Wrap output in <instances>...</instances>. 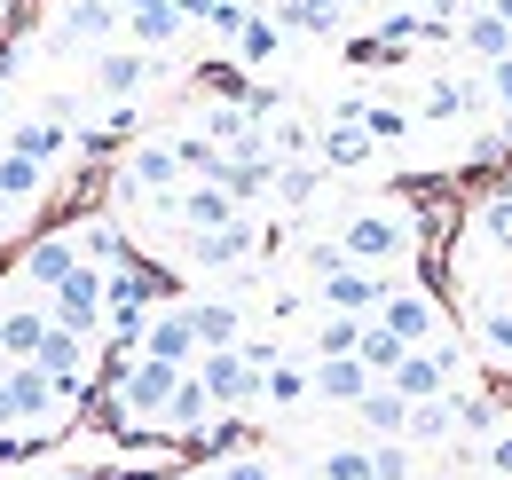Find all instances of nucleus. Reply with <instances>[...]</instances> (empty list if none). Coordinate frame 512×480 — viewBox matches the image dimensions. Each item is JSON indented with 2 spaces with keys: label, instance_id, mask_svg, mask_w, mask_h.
<instances>
[{
  "label": "nucleus",
  "instance_id": "nucleus-1",
  "mask_svg": "<svg viewBox=\"0 0 512 480\" xmlns=\"http://www.w3.org/2000/svg\"><path fill=\"white\" fill-rule=\"evenodd\" d=\"M339 252L355 260V268H394L402 252H410V213H394V205H363V213H347V229H339Z\"/></svg>",
  "mask_w": 512,
  "mask_h": 480
},
{
  "label": "nucleus",
  "instance_id": "nucleus-2",
  "mask_svg": "<svg viewBox=\"0 0 512 480\" xmlns=\"http://www.w3.org/2000/svg\"><path fill=\"white\" fill-rule=\"evenodd\" d=\"M190 378L213 394V410H221V418H237L245 402H260V370L245 362V347H205V355L190 362Z\"/></svg>",
  "mask_w": 512,
  "mask_h": 480
},
{
  "label": "nucleus",
  "instance_id": "nucleus-3",
  "mask_svg": "<svg viewBox=\"0 0 512 480\" xmlns=\"http://www.w3.org/2000/svg\"><path fill=\"white\" fill-rule=\"evenodd\" d=\"M111 32H127L119 0H64L56 24H48V48H64V56H87V48H95V56H103Z\"/></svg>",
  "mask_w": 512,
  "mask_h": 480
},
{
  "label": "nucleus",
  "instance_id": "nucleus-4",
  "mask_svg": "<svg viewBox=\"0 0 512 480\" xmlns=\"http://www.w3.org/2000/svg\"><path fill=\"white\" fill-rule=\"evenodd\" d=\"M386 292H394V284H386L379 268H355V260H339V268H323V276H316V300L331 307V315H355V323H371Z\"/></svg>",
  "mask_w": 512,
  "mask_h": 480
},
{
  "label": "nucleus",
  "instance_id": "nucleus-5",
  "mask_svg": "<svg viewBox=\"0 0 512 480\" xmlns=\"http://www.w3.org/2000/svg\"><path fill=\"white\" fill-rule=\"evenodd\" d=\"M449 378H457V347L449 339H426V347H410V355L386 370V386L402 402H434V394H449Z\"/></svg>",
  "mask_w": 512,
  "mask_h": 480
},
{
  "label": "nucleus",
  "instance_id": "nucleus-6",
  "mask_svg": "<svg viewBox=\"0 0 512 480\" xmlns=\"http://www.w3.org/2000/svg\"><path fill=\"white\" fill-rule=\"evenodd\" d=\"M48 300H56L48 323H64V331H79V339H103V268H87V260H79Z\"/></svg>",
  "mask_w": 512,
  "mask_h": 480
},
{
  "label": "nucleus",
  "instance_id": "nucleus-7",
  "mask_svg": "<svg viewBox=\"0 0 512 480\" xmlns=\"http://www.w3.org/2000/svg\"><path fill=\"white\" fill-rule=\"evenodd\" d=\"M0 394H8V410H16V425H40L48 410H64L71 394L40 370V362H0Z\"/></svg>",
  "mask_w": 512,
  "mask_h": 480
},
{
  "label": "nucleus",
  "instance_id": "nucleus-8",
  "mask_svg": "<svg viewBox=\"0 0 512 480\" xmlns=\"http://www.w3.org/2000/svg\"><path fill=\"white\" fill-rule=\"evenodd\" d=\"M71 268H79V229H48L40 244H24V260H16V284H24V292H56Z\"/></svg>",
  "mask_w": 512,
  "mask_h": 480
},
{
  "label": "nucleus",
  "instance_id": "nucleus-9",
  "mask_svg": "<svg viewBox=\"0 0 512 480\" xmlns=\"http://www.w3.org/2000/svg\"><path fill=\"white\" fill-rule=\"evenodd\" d=\"M119 189H127V197H174V189H182L174 142H134L127 166H119Z\"/></svg>",
  "mask_w": 512,
  "mask_h": 480
},
{
  "label": "nucleus",
  "instance_id": "nucleus-10",
  "mask_svg": "<svg viewBox=\"0 0 512 480\" xmlns=\"http://www.w3.org/2000/svg\"><path fill=\"white\" fill-rule=\"evenodd\" d=\"M158 71H166V56H142V48H103V56H95V95H103V103H127V95H142Z\"/></svg>",
  "mask_w": 512,
  "mask_h": 480
},
{
  "label": "nucleus",
  "instance_id": "nucleus-11",
  "mask_svg": "<svg viewBox=\"0 0 512 480\" xmlns=\"http://www.w3.org/2000/svg\"><path fill=\"white\" fill-rule=\"evenodd\" d=\"M142 355H150V362H174V370H190V362H197L190 300H174V307H158V315H150V331H142Z\"/></svg>",
  "mask_w": 512,
  "mask_h": 480
},
{
  "label": "nucleus",
  "instance_id": "nucleus-12",
  "mask_svg": "<svg viewBox=\"0 0 512 480\" xmlns=\"http://www.w3.org/2000/svg\"><path fill=\"white\" fill-rule=\"evenodd\" d=\"M87 347H95V339H79V331H64V323H48V339H40V370H48V378H56V386H64L71 402H79V394H87Z\"/></svg>",
  "mask_w": 512,
  "mask_h": 480
},
{
  "label": "nucleus",
  "instance_id": "nucleus-13",
  "mask_svg": "<svg viewBox=\"0 0 512 480\" xmlns=\"http://www.w3.org/2000/svg\"><path fill=\"white\" fill-rule=\"evenodd\" d=\"M119 16H127V40L142 56H158V48L182 40V8L174 0H119Z\"/></svg>",
  "mask_w": 512,
  "mask_h": 480
},
{
  "label": "nucleus",
  "instance_id": "nucleus-14",
  "mask_svg": "<svg viewBox=\"0 0 512 480\" xmlns=\"http://www.w3.org/2000/svg\"><path fill=\"white\" fill-rule=\"evenodd\" d=\"M174 221H182L190 237H205V229H229V221H237V205H229V189H221V181H182V189H174Z\"/></svg>",
  "mask_w": 512,
  "mask_h": 480
},
{
  "label": "nucleus",
  "instance_id": "nucleus-15",
  "mask_svg": "<svg viewBox=\"0 0 512 480\" xmlns=\"http://www.w3.org/2000/svg\"><path fill=\"white\" fill-rule=\"evenodd\" d=\"M371 386H379V378H371V370H363V362H355V355L308 362V394H316V402H339V410H355V402H363Z\"/></svg>",
  "mask_w": 512,
  "mask_h": 480
},
{
  "label": "nucleus",
  "instance_id": "nucleus-16",
  "mask_svg": "<svg viewBox=\"0 0 512 480\" xmlns=\"http://www.w3.org/2000/svg\"><path fill=\"white\" fill-rule=\"evenodd\" d=\"M371 323H386V331H394L402 347H426V339L442 331V315H434V300H426V292H386Z\"/></svg>",
  "mask_w": 512,
  "mask_h": 480
},
{
  "label": "nucleus",
  "instance_id": "nucleus-17",
  "mask_svg": "<svg viewBox=\"0 0 512 480\" xmlns=\"http://www.w3.org/2000/svg\"><path fill=\"white\" fill-rule=\"evenodd\" d=\"M253 260V221L237 213L229 229H205V237H190V268H205V276H221V268H245Z\"/></svg>",
  "mask_w": 512,
  "mask_h": 480
},
{
  "label": "nucleus",
  "instance_id": "nucleus-18",
  "mask_svg": "<svg viewBox=\"0 0 512 480\" xmlns=\"http://www.w3.org/2000/svg\"><path fill=\"white\" fill-rule=\"evenodd\" d=\"M40 197H48V166L24 158V150H0V221L24 213V205H40Z\"/></svg>",
  "mask_w": 512,
  "mask_h": 480
},
{
  "label": "nucleus",
  "instance_id": "nucleus-19",
  "mask_svg": "<svg viewBox=\"0 0 512 480\" xmlns=\"http://www.w3.org/2000/svg\"><path fill=\"white\" fill-rule=\"evenodd\" d=\"M190 331H197V355L205 347H237L245 339V307L237 300H190Z\"/></svg>",
  "mask_w": 512,
  "mask_h": 480
},
{
  "label": "nucleus",
  "instance_id": "nucleus-20",
  "mask_svg": "<svg viewBox=\"0 0 512 480\" xmlns=\"http://www.w3.org/2000/svg\"><path fill=\"white\" fill-rule=\"evenodd\" d=\"M0 142H8V150H24V158H40V166H48V158H64V150H71V119H48V111H40V119L8 126V134H0Z\"/></svg>",
  "mask_w": 512,
  "mask_h": 480
},
{
  "label": "nucleus",
  "instance_id": "nucleus-21",
  "mask_svg": "<svg viewBox=\"0 0 512 480\" xmlns=\"http://www.w3.org/2000/svg\"><path fill=\"white\" fill-rule=\"evenodd\" d=\"M48 339V315L40 307H0V362H32Z\"/></svg>",
  "mask_w": 512,
  "mask_h": 480
},
{
  "label": "nucleus",
  "instance_id": "nucleus-22",
  "mask_svg": "<svg viewBox=\"0 0 512 480\" xmlns=\"http://www.w3.org/2000/svg\"><path fill=\"white\" fill-rule=\"evenodd\" d=\"M457 40H465V56H473V63L512 56V32H505V16H497V8H473V16L457 24Z\"/></svg>",
  "mask_w": 512,
  "mask_h": 480
},
{
  "label": "nucleus",
  "instance_id": "nucleus-23",
  "mask_svg": "<svg viewBox=\"0 0 512 480\" xmlns=\"http://www.w3.org/2000/svg\"><path fill=\"white\" fill-rule=\"evenodd\" d=\"M166 425H174V433H182V441H190V433H205V425H213V394H205V386H197L190 370H182V378H174V402H166Z\"/></svg>",
  "mask_w": 512,
  "mask_h": 480
},
{
  "label": "nucleus",
  "instance_id": "nucleus-24",
  "mask_svg": "<svg viewBox=\"0 0 512 480\" xmlns=\"http://www.w3.org/2000/svg\"><path fill=\"white\" fill-rule=\"evenodd\" d=\"M355 418L371 425V433H379V441H402V425H410V402H402V394H394V386H371V394H363V402H355Z\"/></svg>",
  "mask_w": 512,
  "mask_h": 480
},
{
  "label": "nucleus",
  "instance_id": "nucleus-25",
  "mask_svg": "<svg viewBox=\"0 0 512 480\" xmlns=\"http://www.w3.org/2000/svg\"><path fill=\"white\" fill-rule=\"evenodd\" d=\"M473 347L489 362H512V300H481L473 307Z\"/></svg>",
  "mask_w": 512,
  "mask_h": 480
},
{
  "label": "nucleus",
  "instance_id": "nucleus-26",
  "mask_svg": "<svg viewBox=\"0 0 512 480\" xmlns=\"http://www.w3.org/2000/svg\"><path fill=\"white\" fill-rule=\"evenodd\" d=\"M316 189H323V166H308V158H276V181H268V197L276 205H316Z\"/></svg>",
  "mask_w": 512,
  "mask_h": 480
},
{
  "label": "nucleus",
  "instance_id": "nucleus-27",
  "mask_svg": "<svg viewBox=\"0 0 512 480\" xmlns=\"http://www.w3.org/2000/svg\"><path fill=\"white\" fill-rule=\"evenodd\" d=\"M276 24H284V32H316V40L347 32V16H339L331 0H276Z\"/></svg>",
  "mask_w": 512,
  "mask_h": 480
},
{
  "label": "nucleus",
  "instance_id": "nucleus-28",
  "mask_svg": "<svg viewBox=\"0 0 512 480\" xmlns=\"http://www.w3.org/2000/svg\"><path fill=\"white\" fill-rule=\"evenodd\" d=\"M316 150H323V166H363V158H371V134L355 119H323Z\"/></svg>",
  "mask_w": 512,
  "mask_h": 480
},
{
  "label": "nucleus",
  "instance_id": "nucleus-29",
  "mask_svg": "<svg viewBox=\"0 0 512 480\" xmlns=\"http://www.w3.org/2000/svg\"><path fill=\"white\" fill-rule=\"evenodd\" d=\"M260 402L268 410H300L308 402V362H268L260 370Z\"/></svg>",
  "mask_w": 512,
  "mask_h": 480
},
{
  "label": "nucleus",
  "instance_id": "nucleus-30",
  "mask_svg": "<svg viewBox=\"0 0 512 480\" xmlns=\"http://www.w3.org/2000/svg\"><path fill=\"white\" fill-rule=\"evenodd\" d=\"M457 433V410H449V394H434V402H410V425H402V441H449Z\"/></svg>",
  "mask_w": 512,
  "mask_h": 480
},
{
  "label": "nucleus",
  "instance_id": "nucleus-31",
  "mask_svg": "<svg viewBox=\"0 0 512 480\" xmlns=\"http://www.w3.org/2000/svg\"><path fill=\"white\" fill-rule=\"evenodd\" d=\"M402 355H410V347H402V339H394L386 323H363V339H355V362H363L371 378H386V370H394Z\"/></svg>",
  "mask_w": 512,
  "mask_h": 480
},
{
  "label": "nucleus",
  "instance_id": "nucleus-32",
  "mask_svg": "<svg viewBox=\"0 0 512 480\" xmlns=\"http://www.w3.org/2000/svg\"><path fill=\"white\" fill-rule=\"evenodd\" d=\"M284 48V24L276 16H245V32H237V63H276Z\"/></svg>",
  "mask_w": 512,
  "mask_h": 480
},
{
  "label": "nucleus",
  "instance_id": "nucleus-33",
  "mask_svg": "<svg viewBox=\"0 0 512 480\" xmlns=\"http://www.w3.org/2000/svg\"><path fill=\"white\" fill-rule=\"evenodd\" d=\"M316 480H371V449H355V441L323 449V457H316Z\"/></svg>",
  "mask_w": 512,
  "mask_h": 480
},
{
  "label": "nucleus",
  "instance_id": "nucleus-34",
  "mask_svg": "<svg viewBox=\"0 0 512 480\" xmlns=\"http://www.w3.org/2000/svg\"><path fill=\"white\" fill-rule=\"evenodd\" d=\"M355 126H363L371 142H402V134H410V111H402V103H363Z\"/></svg>",
  "mask_w": 512,
  "mask_h": 480
},
{
  "label": "nucleus",
  "instance_id": "nucleus-35",
  "mask_svg": "<svg viewBox=\"0 0 512 480\" xmlns=\"http://www.w3.org/2000/svg\"><path fill=\"white\" fill-rule=\"evenodd\" d=\"M355 339H363V323H355V315H323V323H316V362L355 355Z\"/></svg>",
  "mask_w": 512,
  "mask_h": 480
},
{
  "label": "nucleus",
  "instance_id": "nucleus-36",
  "mask_svg": "<svg viewBox=\"0 0 512 480\" xmlns=\"http://www.w3.org/2000/svg\"><path fill=\"white\" fill-rule=\"evenodd\" d=\"M449 410H457V433H489V425H497V402H489V394H449Z\"/></svg>",
  "mask_w": 512,
  "mask_h": 480
},
{
  "label": "nucleus",
  "instance_id": "nucleus-37",
  "mask_svg": "<svg viewBox=\"0 0 512 480\" xmlns=\"http://www.w3.org/2000/svg\"><path fill=\"white\" fill-rule=\"evenodd\" d=\"M481 229H489V237H497V252L512 260V189H497V197L481 205Z\"/></svg>",
  "mask_w": 512,
  "mask_h": 480
},
{
  "label": "nucleus",
  "instance_id": "nucleus-38",
  "mask_svg": "<svg viewBox=\"0 0 512 480\" xmlns=\"http://www.w3.org/2000/svg\"><path fill=\"white\" fill-rule=\"evenodd\" d=\"M245 16H253V8H245V0H221V8H213V16H205V32H213V40H229V48H237V32H245Z\"/></svg>",
  "mask_w": 512,
  "mask_h": 480
},
{
  "label": "nucleus",
  "instance_id": "nucleus-39",
  "mask_svg": "<svg viewBox=\"0 0 512 480\" xmlns=\"http://www.w3.org/2000/svg\"><path fill=\"white\" fill-rule=\"evenodd\" d=\"M371 480H410V449H402V441H379V449H371Z\"/></svg>",
  "mask_w": 512,
  "mask_h": 480
},
{
  "label": "nucleus",
  "instance_id": "nucleus-40",
  "mask_svg": "<svg viewBox=\"0 0 512 480\" xmlns=\"http://www.w3.org/2000/svg\"><path fill=\"white\" fill-rule=\"evenodd\" d=\"M213 480H276V465H268V457H221Z\"/></svg>",
  "mask_w": 512,
  "mask_h": 480
},
{
  "label": "nucleus",
  "instance_id": "nucleus-41",
  "mask_svg": "<svg viewBox=\"0 0 512 480\" xmlns=\"http://www.w3.org/2000/svg\"><path fill=\"white\" fill-rule=\"evenodd\" d=\"M489 473L512 480V425H505V433H489Z\"/></svg>",
  "mask_w": 512,
  "mask_h": 480
},
{
  "label": "nucleus",
  "instance_id": "nucleus-42",
  "mask_svg": "<svg viewBox=\"0 0 512 480\" xmlns=\"http://www.w3.org/2000/svg\"><path fill=\"white\" fill-rule=\"evenodd\" d=\"M489 95H497V103H512V56L489 63Z\"/></svg>",
  "mask_w": 512,
  "mask_h": 480
},
{
  "label": "nucleus",
  "instance_id": "nucleus-43",
  "mask_svg": "<svg viewBox=\"0 0 512 480\" xmlns=\"http://www.w3.org/2000/svg\"><path fill=\"white\" fill-rule=\"evenodd\" d=\"M174 8H182V24H205V16L221 8V0H174Z\"/></svg>",
  "mask_w": 512,
  "mask_h": 480
},
{
  "label": "nucleus",
  "instance_id": "nucleus-44",
  "mask_svg": "<svg viewBox=\"0 0 512 480\" xmlns=\"http://www.w3.org/2000/svg\"><path fill=\"white\" fill-rule=\"evenodd\" d=\"M410 8H426V16H442V24H449V8H457V0H410Z\"/></svg>",
  "mask_w": 512,
  "mask_h": 480
},
{
  "label": "nucleus",
  "instance_id": "nucleus-45",
  "mask_svg": "<svg viewBox=\"0 0 512 480\" xmlns=\"http://www.w3.org/2000/svg\"><path fill=\"white\" fill-rule=\"evenodd\" d=\"M331 8H339V16H363V8H371V0H331Z\"/></svg>",
  "mask_w": 512,
  "mask_h": 480
},
{
  "label": "nucleus",
  "instance_id": "nucleus-46",
  "mask_svg": "<svg viewBox=\"0 0 512 480\" xmlns=\"http://www.w3.org/2000/svg\"><path fill=\"white\" fill-rule=\"evenodd\" d=\"M0 433H16V410H8V394H0Z\"/></svg>",
  "mask_w": 512,
  "mask_h": 480
},
{
  "label": "nucleus",
  "instance_id": "nucleus-47",
  "mask_svg": "<svg viewBox=\"0 0 512 480\" xmlns=\"http://www.w3.org/2000/svg\"><path fill=\"white\" fill-rule=\"evenodd\" d=\"M0 111H8V56H0Z\"/></svg>",
  "mask_w": 512,
  "mask_h": 480
},
{
  "label": "nucleus",
  "instance_id": "nucleus-48",
  "mask_svg": "<svg viewBox=\"0 0 512 480\" xmlns=\"http://www.w3.org/2000/svg\"><path fill=\"white\" fill-rule=\"evenodd\" d=\"M489 8H497V16H505V32H512V0H489Z\"/></svg>",
  "mask_w": 512,
  "mask_h": 480
}]
</instances>
